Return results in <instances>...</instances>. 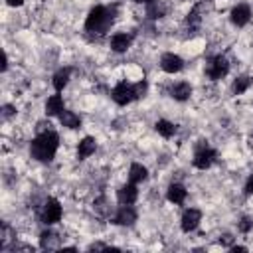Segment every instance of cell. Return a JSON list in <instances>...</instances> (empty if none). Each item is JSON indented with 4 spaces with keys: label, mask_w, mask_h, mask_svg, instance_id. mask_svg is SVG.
Listing matches in <instances>:
<instances>
[{
    "label": "cell",
    "mask_w": 253,
    "mask_h": 253,
    "mask_svg": "<svg viewBox=\"0 0 253 253\" xmlns=\"http://www.w3.org/2000/svg\"><path fill=\"white\" fill-rule=\"evenodd\" d=\"M57 146H59V136L57 132L53 130H45V132H40L34 140H32V146H30V152L36 160L40 162H49L55 152H57Z\"/></svg>",
    "instance_id": "obj_1"
},
{
    "label": "cell",
    "mask_w": 253,
    "mask_h": 253,
    "mask_svg": "<svg viewBox=\"0 0 253 253\" xmlns=\"http://www.w3.org/2000/svg\"><path fill=\"white\" fill-rule=\"evenodd\" d=\"M113 10L105 8V6H95L87 20H85V30L87 32H97V34H103L111 24H113Z\"/></svg>",
    "instance_id": "obj_2"
},
{
    "label": "cell",
    "mask_w": 253,
    "mask_h": 253,
    "mask_svg": "<svg viewBox=\"0 0 253 253\" xmlns=\"http://www.w3.org/2000/svg\"><path fill=\"white\" fill-rule=\"evenodd\" d=\"M111 97H113V101L117 103V105H128L130 101H134L136 99V93H134V85H130V83H126V81H121V83H117L115 85V89L111 91Z\"/></svg>",
    "instance_id": "obj_3"
},
{
    "label": "cell",
    "mask_w": 253,
    "mask_h": 253,
    "mask_svg": "<svg viewBox=\"0 0 253 253\" xmlns=\"http://www.w3.org/2000/svg\"><path fill=\"white\" fill-rule=\"evenodd\" d=\"M61 213H63V210H61L59 202L55 198H47V202L43 204V210H42V221L45 225H53L61 219Z\"/></svg>",
    "instance_id": "obj_4"
},
{
    "label": "cell",
    "mask_w": 253,
    "mask_h": 253,
    "mask_svg": "<svg viewBox=\"0 0 253 253\" xmlns=\"http://www.w3.org/2000/svg\"><path fill=\"white\" fill-rule=\"evenodd\" d=\"M227 71H229V63H227V59H225L223 55H215L213 59H210V63H208V67H206L208 77L213 79V81L225 77Z\"/></svg>",
    "instance_id": "obj_5"
},
{
    "label": "cell",
    "mask_w": 253,
    "mask_h": 253,
    "mask_svg": "<svg viewBox=\"0 0 253 253\" xmlns=\"http://www.w3.org/2000/svg\"><path fill=\"white\" fill-rule=\"evenodd\" d=\"M213 160H215V150H211V148H208V146H202L196 154H194V166L196 168H200V170H206V168H210L211 164H213Z\"/></svg>",
    "instance_id": "obj_6"
},
{
    "label": "cell",
    "mask_w": 253,
    "mask_h": 253,
    "mask_svg": "<svg viewBox=\"0 0 253 253\" xmlns=\"http://www.w3.org/2000/svg\"><path fill=\"white\" fill-rule=\"evenodd\" d=\"M160 67L166 71V73H178L182 67H184V61L180 55L176 53H164L162 59H160Z\"/></svg>",
    "instance_id": "obj_7"
},
{
    "label": "cell",
    "mask_w": 253,
    "mask_h": 253,
    "mask_svg": "<svg viewBox=\"0 0 253 253\" xmlns=\"http://www.w3.org/2000/svg\"><path fill=\"white\" fill-rule=\"evenodd\" d=\"M249 20H251V8H249L247 4H237V6L231 10V22H233L237 28L245 26Z\"/></svg>",
    "instance_id": "obj_8"
},
{
    "label": "cell",
    "mask_w": 253,
    "mask_h": 253,
    "mask_svg": "<svg viewBox=\"0 0 253 253\" xmlns=\"http://www.w3.org/2000/svg\"><path fill=\"white\" fill-rule=\"evenodd\" d=\"M200 219H202V211L200 210H186L184 211V215H182V229L188 233V231H194L196 227H198V223H200Z\"/></svg>",
    "instance_id": "obj_9"
},
{
    "label": "cell",
    "mask_w": 253,
    "mask_h": 253,
    "mask_svg": "<svg viewBox=\"0 0 253 253\" xmlns=\"http://www.w3.org/2000/svg\"><path fill=\"white\" fill-rule=\"evenodd\" d=\"M134 221H136V211L128 204H123V208L115 215V223L117 225H132Z\"/></svg>",
    "instance_id": "obj_10"
},
{
    "label": "cell",
    "mask_w": 253,
    "mask_h": 253,
    "mask_svg": "<svg viewBox=\"0 0 253 253\" xmlns=\"http://www.w3.org/2000/svg\"><path fill=\"white\" fill-rule=\"evenodd\" d=\"M136 196H138V190H136V186L130 182V184H125V186H121L119 188V192H117V198H119V202L121 204H134V200H136Z\"/></svg>",
    "instance_id": "obj_11"
},
{
    "label": "cell",
    "mask_w": 253,
    "mask_h": 253,
    "mask_svg": "<svg viewBox=\"0 0 253 253\" xmlns=\"http://www.w3.org/2000/svg\"><path fill=\"white\" fill-rule=\"evenodd\" d=\"M130 42H132V38L128 34H115L111 38V49L117 51V53H123L130 47Z\"/></svg>",
    "instance_id": "obj_12"
},
{
    "label": "cell",
    "mask_w": 253,
    "mask_h": 253,
    "mask_svg": "<svg viewBox=\"0 0 253 253\" xmlns=\"http://www.w3.org/2000/svg\"><path fill=\"white\" fill-rule=\"evenodd\" d=\"M63 111H65V105H63L61 95H51L47 99V103H45V113L49 117H55V115H61Z\"/></svg>",
    "instance_id": "obj_13"
},
{
    "label": "cell",
    "mask_w": 253,
    "mask_h": 253,
    "mask_svg": "<svg viewBox=\"0 0 253 253\" xmlns=\"http://www.w3.org/2000/svg\"><path fill=\"white\" fill-rule=\"evenodd\" d=\"M166 198L172 204H184V200H186V188L182 184H170V188L166 192Z\"/></svg>",
    "instance_id": "obj_14"
},
{
    "label": "cell",
    "mask_w": 253,
    "mask_h": 253,
    "mask_svg": "<svg viewBox=\"0 0 253 253\" xmlns=\"http://www.w3.org/2000/svg\"><path fill=\"white\" fill-rule=\"evenodd\" d=\"M170 95H172L176 101H186V99H190V95H192V87H190V83H186V81L176 83V85L170 89Z\"/></svg>",
    "instance_id": "obj_15"
},
{
    "label": "cell",
    "mask_w": 253,
    "mask_h": 253,
    "mask_svg": "<svg viewBox=\"0 0 253 253\" xmlns=\"http://www.w3.org/2000/svg\"><path fill=\"white\" fill-rule=\"evenodd\" d=\"M95 148H97L95 138H93V136H85V138L79 142V146H77V156H79V158H87V156H91V154L95 152Z\"/></svg>",
    "instance_id": "obj_16"
},
{
    "label": "cell",
    "mask_w": 253,
    "mask_h": 253,
    "mask_svg": "<svg viewBox=\"0 0 253 253\" xmlns=\"http://www.w3.org/2000/svg\"><path fill=\"white\" fill-rule=\"evenodd\" d=\"M148 178V170L142 166V164H130V170H128V180L132 184H138V182H144Z\"/></svg>",
    "instance_id": "obj_17"
},
{
    "label": "cell",
    "mask_w": 253,
    "mask_h": 253,
    "mask_svg": "<svg viewBox=\"0 0 253 253\" xmlns=\"http://www.w3.org/2000/svg\"><path fill=\"white\" fill-rule=\"evenodd\" d=\"M40 245H42V249H57L59 247V237L53 231L47 229L40 235Z\"/></svg>",
    "instance_id": "obj_18"
},
{
    "label": "cell",
    "mask_w": 253,
    "mask_h": 253,
    "mask_svg": "<svg viewBox=\"0 0 253 253\" xmlns=\"http://www.w3.org/2000/svg\"><path fill=\"white\" fill-rule=\"evenodd\" d=\"M146 14H148L152 20L162 18V16L166 14V6H164L160 0H148V2H146Z\"/></svg>",
    "instance_id": "obj_19"
},
{
    "label": "cell",
    "mask_w": 253,
    "mask_h": 253,
    "mask_svg": "<svg viewBox=\"0 0 253 253\" xmlns=\"http://www.w3.org/2000/svg\"><path fill=\"white\" fill-rule=\"evenodd\" d=\"M59 121H61V125L67 126V128H79V126H81V119H79V115H75L73 111H63V113L59 115Z\"/></svg>",
    "instance_id": "obj_20"
},
{
    "label": "cell",
    "mask_w": 253,
    "mask_h": 253,
    "mask_svg": "<svg viewBox=\"0 0 253 253\" xmlns=\"http://www.w3.org/2000/svg\"><path fill=\"white\" fill-rule=\"evenodd\" d=\"M154 128H156V132L162 134L164 138H170V136H174V132H176V125L170 123V121H164V119H160V121L154 125Z\"/></svg>",
    "instance_id": "obj_21"
},
{
    "label": "cell",
    "mask_w": 253,
    "mask_h": 253,
    "mask_svg": "<svg viewBox=\"0 0 253 253\" xmlns=\"http://www.w3.org/2000/svg\"><path fill=\"white\" fill-rule=\"evenodd\" d=\"M200 8H202V4H196V6L190 10V14L186 16V24H188L190 30H198V28H200V22H202Z\"/></svg>",
    "instance_id": "obj_22"
},
{
    "label": "cell",
    "mask_w": 253,
    "mask_h": 253,
    "mask_svg": "<svg viewBox=\"0 0 253 253\" xmlns=\"http://www.w3.org/2000/svg\"><path fill=\"white\" fill-rule=\"evenodd\" d=\"M69 75H71V69H69V67H63V69H59V71L53 75V87H55L57 91H61V89L67 85V81H69Z\"/></svg>",
    "instance_id": "obj_23"
},
{
    "label": "cell",
    "mask_w": 253,
    "mask_h": 253,
    "mask_svg": "<svg viewBox=\"0 0 253 253\" xmlns=\"http://www.w3.org/2000/svg\"><path fill=\"white\" fill-rule=\"evenodd\" d=\"M249 85H251V79L249 77H237L235 81H233V93L235 95H241V93H245L247 89H249Z\"/></svg>",
    "instance_id": "obj_24"
},
{
    "label": "cell",
    "mask_w": 253,
    "mask_h": 253,
    "mask_svg": "<svg viewBox=\"0 0 253 253\" xmlns=\"http://www.w3.org/2000/svg\"><path fill=\"white\" fill-rule=\"evenodd\" d=\"M95 211H99L101 215H107V200L103 196L99 200H95Z\"/></svg>",
    "instance_id": "obj_25"
},
{
    "label": "cell",
    "mask_w": 253,
    "mask_h": 253,
    "mask_svg": "<svg viewBox=\"0 0 253 253\" xmlns=\"http://www.w3.org/2000/svg\"><path fill=\"white\" fill-rule=\"evenodd\" d=\"M251 227H253V221H251L249 217H241V221H239V231H241V233H249Z\"/></svg>",
    "instance_id": "obj_26"
},
{
    "label": "cell",
    "mask_w": 253,
    "mask_h": 253,
    "mask_svg": "<svg viewBox=\"0 0 253 253\" xmlns=\"http://www.w3.org/2000/svg\"><path fill=\"white\" fill-rule=\"evenodd\" d=\"M146 89H148V85H146V81H138V83L134 85V93H136V99H140V97H144V93H146Z\"/></svg>",
    "instance_id": "obj_27"
},
{
    "label": "cell",
    "mask_w": 253,
    "mask_h": 253,
    "mask_svg": "<svg viewBox=\"0 0 253 253\" xmlns=\"http://www.w3.org/2000/svg\"><path fill=\"white\" fill-rule=\"evenodd\" d=\"M111 247L109 245H105V243H91L89 245V251H109Z\"/></svg>",
    "instance_id": "obj_28"
},
{
    "label": "cell",
    "mask_w": 253,
    "mask_h": 253,
    "mask_svg": "<svg viewBox=\"0 0 253 253\" xmlns=\"http://www.w3.org/2000/svg\"><path fill=\"white\" fill-rule=\"evenodd\" d=\"M10 115H14V107H12V105H4V107H2V117L8 119Z\"/></svg>",
    "instance_id": "obj_29"
},
{
    "label": "cell",
    "mask_w": 253,
    "mask_h": 253,
    "mask_svg": "<svg viewBox=\"0 0 253 253\" xmlns=\"http://www.w3.org/2000/svg\"><path fill=\"white\" fill-rule=\"evenodd\" d=\"M245 194H247V196L253 194V174L249 176V180H247V184H245Z\"/></svg>",
    "instance_id": "obj_30"
},
{
    "label": "cell",
    "mask_w": 253,
    "mask_h": 253,
    "mask_svg": "<svg viewBox=\"0 0 253 253\" xmlns=\"http://www.w3.org/2000/svg\"><path fill=\"white\" fill-rule=\"evenodd\" d=\"M219 243H221V245H225V247H231V243H233V237H231V235H223V237L219 239Z\"/></svg>",
    "instance_id": "obj_31"
},
{
    "label": "cell",
    "mask_w": 253,
    "mask_h": 253,
    "mask_svg": "<svg viewBox=\"0 0 253 253\" xmlns=\"http://www.w3.org/2000/svg\"><path fill=\"white\" fill-rule=\"evenodd\" d=\"M45 130H49V123L40 121V123H38V134H40V132H45Z\"/></svg>",
    "instance_id": "obj_32"
},
{
    "label": "cell",
    "mask_w": 253,
    "mask_h": 253,
    "mask_svg": "<svg viewBox=\"0 0 253 253\" xmlns=\"http://www.w3.org/2000/svg\"><path fill=\"white\" fill-rule=\"evenodd\" d=\"M8 2V6H22L24 4V0H6Z\"/></svg>",
    "instance_id": "obj_33"
},
{
    "label": "cell",
    "mask_w": 253,
    "mask_h": 253,
    "mask_svg": "<svg viewBox=\"0 0 253 253\" xmlns=\"http://www.w3.org/2000/svg\"><path fill=\"white\" fill-rule=\"evenodd\" d=\"M132 2H136V4H140V2H148V0H132Z\"/></svg>",
    "instance_id": "obj_34"
},
{
    "label": "cell",
    "mask_w": 253,
    "mask_h": 253,
    "mask_svg": "<svg viewBox=\"0 0 253 253\" xmlns=\"http://www.w3.org/2000/svg\"><path fill=\"white\" fill-rule=\"evenodd\" d=\"M251 136H253V134H251Z\"/></svg>",
    "instance_id": "obj_35"
}]
</instances>
